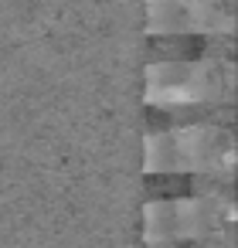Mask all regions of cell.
Listing matches in <instances>:
<instances>
[{"instance_id": "1", "label": "cell", "mask_w": 238, "mask_h": 248, "mask_svg": "<svg viewBox=\"0 0 238 248\" xmlns=\"http://www.w3.org/2000/svg\"><path fill=\"white\" fill-rule=\"evenodd\" d=\"M143 99L160 112L228 106L235 99V55L221 48L194 58H153Z\"/></svg>"}, {"instance_id": "3", "label": "cell", "mask_w": 238, "mask_h": 248, "mask_svg": "<svg viewBox=\"0 0 238 248\" xmlns=\"http://www.w3.org/2000/svg\"><path fill=\"white\" fill-rule=\"evenodd\" d=\"M235 197L228 187H207L187 197H160L143 204V241L146 248H184L231 234Z\"/></svg>"}, {"instance_id": "2", "label": "cell", "mask_w": 238, "mask_h": 248, "mask_svg": "<svg viewBox=\"0 0 238 248\" xmlns=\"http://www.w3.org/2000/svg\"><path fill=\"white\" fill-rule=\"evenodd\" d=\"M143 170L160 173H201L228 184L235 177V136L224 123H180L143 136Z\"/></svg>"}, {"instance_id": "4", "label": "cell", "mask_w": 238, "mask_h": 248, "mask_svg": "<svg viewBox=\"0 0 238 248\" xmlns=\"http://www.w3.org/2000/svg\"><path fill=\"white\" fill-rule=\"evenodd\" d=\"M150 38H235V0H146Z\"/></svg>"}]
</instances>
